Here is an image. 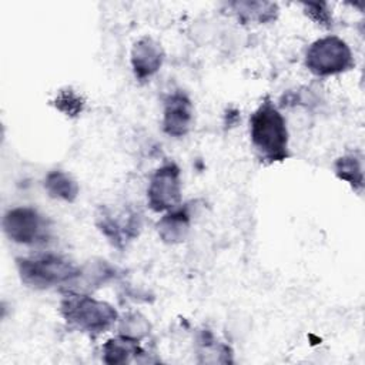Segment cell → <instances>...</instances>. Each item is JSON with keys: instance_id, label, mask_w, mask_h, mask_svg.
<instances>
[{"instance_id": "5", "label": "cell", "mask_w": 365, "mask_h": 365, "mask_svg": "<svg viewBox=\"0 0 365 365\" xmlns=\"http://www.w3.org/2000/svg\"><path fill=\"white\" fill-rule=\"evenodd\" d=\"M3 230L9 240L24 245L41 244L50 234L48 221L33 207L9 210L3 217Z\"/></svg>"}, {"instance_id": "12", "label": "cell", "mask_w": 365, "mask_h": 365, "mask_svg": "<svg viewBox=\"0 0 365 365\" xmlns=\"http://www.w3.org/2000/svg\"><path fill=\"white\" fill-rule=\"evenodd\" d=\"M140 341L118 335L115 338L108 339L103 345V361L106 364H125L130 362L133 358L144 354V349L138 344Z\"/></svg>"}, {"instance_id": "11", "label": "cell", "mask_w": 365, "mask_h": 365, "mask_svg": "<svg viewBox=\"0 0 365 365\" xmlns=\"http://www.w3.org/2000/svg\"><path fill=\"white\" fill-rule=\"evenodd\" d=\"M191 214L187 205H178L164 214L157 222V232L167 244H177L185 240L190 230Z\"/></svg>"}, {"instance_id": "7", "label": "cell", "mask_w": 365, "mask_h": 365, "mask_svg": "<svg viewBox=\"0 0 365 365\" xmlns=\"http://www.w3.org/2000/svg\"><path fill=\"white\" fill-rule=\"evenodd\" d=\"M96 225L101 234L118 250L138 237L141 230V218L135 211L115 212L108 207H101L96 214Z\"/></svg>"}, {"instance_id": "3", "label": "cell", "mask_w": 365, "mask_h": 365, "mask_svg": "<svg viewBox=\"0 0 365 365\" xmlns=\"http://www.w3.org/2000/svg\"><path fill=\"white\" fill-rule=\"evenodd\" d=\"M16 267L21 282L36 289H47L57 285L68 288L80 271V267L68 258L51 252L16 258Z\"/></svg>"}, {"instance_id": "9", "label": "cell", "mask_w": 365, "mask_h": 365, "mask_svg": "<svg viewBox=\"0 0 365 365\" xmlns=\"http://www.w3.org/2000/svg\"><path fill=\"white\" fill-rule=\"evenodd\" d=\"M164 56L161 44L148 36L135 41L131 50V67L135 78L143 81L154 76L163 66Z\"/></svg>"}, {"instance_id": "10", "label": "cell", "mask_w": 365, "mask_h": 365, "mask_svg": "<svg viewBox=\"0 0 365 365\" xmlns=\"http://www.w3.org/2000/svg\"><path fill=\"white\" fill-rule=\"evenodd\" d=\"M117 269L115 267L110 265L104 259L90 261L86 265L80 267L77 278L71 282V285L67 288V291H76L83 292L84 289H93L104 285L106 282L115 278Z\"/></svg>"}, {"instance_id": "1", "label": "cell", "mask_w": 365, "mask_h": 365, "mask_svg": "<svg viewBox=\"0 0 365 365\" xmlns=\"http://www.w3.org/2000/svg\"><path fill=\"white\" fill-rule=\"evenodd\" d=\"M250 135L262 160L281 163L289 157L287 121L269 98H265L251 114Z\"/></svg>"}, {"instance_id": "8", "label": "cell", "mask_w": 365, "mask_h": 365, "mask_svg": "<svg viewBox=\"0 0 365 365\" xmlns=\"http://www.w3.org/2000/svg\"><path fill=\"white\" fill-rule=\"evenodd\" d=\"M194 113L190 97L181 91L175 90L164 98L163 111V131L170 137H184L192 124Z\"/></svg>"}, {"instance_id": "15", "label": "cell", "mask_w": 365, "mask_h": 365, "mask_svg": "<svg viewBox=\"0 0 365 365\" xmlns=\"http://www.w3.org/2000/svg\"><path fill=\"white\" fill-rule=\"evenodd\" d=\"M335 174L339 180L346 181L354 190L361 191L364 187L362 157L358 154H345L335 161Z\"/></svg>"}, {"instance_id": "4", "label": "cell", "mask_w": 365, "mask_h": 365, "mask_svg": "<svg viewBox=\"0 0 365 365\" xmlns=\"http://www.w3.org/2000/svg\"><path fill=\"white\" fill-rule=\"evenodd\" d=\"M354 64L349 46L338 36H325L315 40L305 53V67L318 77L345 73Z\"/></svg>"}, {"instance_id": "17", "label": "cell", "mask_w": 365, "mask_h": 365, "mask_svg": "<svg viewBox=\"0 0 365 365\" xmlns=\"http://www.w3.org/2000/svg\"><path fill=\"white\" fill-rule=\"evenodd\" d=\"M151 325L148 319L140 312H127L118 318V335L141 341L150 334Z\"/></svg>"}, {"instance_id": "13", "label": "cell", "mask_w": 365, "mask_h": 365, "mask_svg": "<svg viewBox=\"0 0 365 365\" xmlns=\"http://www.w3.org/2000/svg\"><path fill=\"white\" fill-rule=\"evenodd\" d=\"M44 188L51 198L63 200L66 202H73L80 191L77 181L61 170H53L46 175Z\"/></svg>"}, {"instance_id": "6", "label": "cell", "mask_w": 365, "mask_h": 365, "mask_svg": "<svg viewBox=\"0 0 365 365\" xmlns=\"http://www.w3.org/2000/svg\"><path fill=\"white\" fill-rule=\"evenodd\" d=\"M181 171L174 161H167L150 177L147 188L148 207L164 212L181 205Z\"/></svg>"}, {"instance_id": "16", "label": "cell", "mask_w": 365, "mask_h": 365, "mask_svg": "<svg viewBox=\"0 0 365 365\" xmlns=\"http://www.w3.org/2000/svg\"><path fill=\"white\" fill-rule=\"evenodd\" d=\"M234 11L242 21L257 20L258 23H267L275 19L278 7L274 3H261V1H240L232 3Z\"/></svg>"}, {"instance_id": "2", "label": "cell", "mask_w": 365, "mask_h": 365, "mask_svg": "<svg viewBox=\"0 0 365 365\" xmlns=\"http://www.w3.org/2000/svg\"><path fill=\"white\" fill-rule=\"evenodd\" d=\"M60 314L70 325L91 336L108 331L118 321L117 311L108 302L76 291H67L63 297Z\"/></svg>"}, {"instance_id": "14", "label": "cell", "mask_w": 365, "mask_h": 365, "mask_svg": "<svg viewBox=\"0 0 365 365\" xmlns=\"http://www.w3.org/2000/svg\"><path fill=\"white\" fill-rule=\"evenodd\" d=\"M197 352L200 362H231V349L208 331L204 329L197 336Z\"/></svg>"}, {"instance_id": "18", "label": "cell", "mask_w": 365, "mask_h": 365, "mask_svg": "<svg viewBox=\"0 0 365 365\" xmlns=\"http://www.w3.org/2000/svg\"><path fill=\"white\" fill-rule=\"evenodd\" d=\"M53 104L64 115H67V117H77L80 113H83L84 106H86V100L76 90H73V88H63L56 96Z\"/></svg>"}, {"instance_id": "19", "label": "cell", "mask_w": 365, "mask_h": 365, "mask_svg": "<svg viewBox=\"0 0 365 365\" xmlns=\"http://www.w3.org/2000/svg\"><path fill=\"white\" fill-rule=\"evenodd\" d=\"M305 14L309 16L311 20L318 23L322 27H331L332 26V17L328 9L327 3H304Z\"/></svg>"}]
</instances>
